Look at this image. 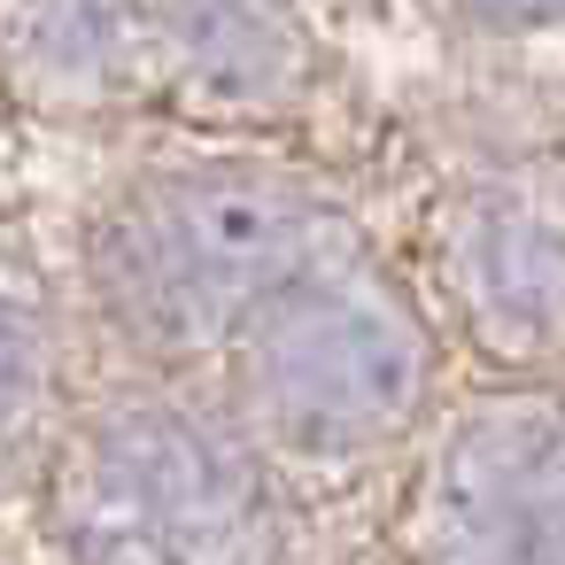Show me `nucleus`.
I'll return each instance as SVG.
<instances>
[{"label":"nucleus","instance_id":"f257e3e1","mask_svg":"<svg viewBox=\"0 0 565 565\" xmlns=\"http://www.w3.org/2000/svg\"><path fill=\"white\" fill-rule=\"evenodd\" d=\"M333 233V210L271 163H171L94 225V287L125 341H233Z\"/></svg>","mask_w":565,"mask_h":565},{"label":"nucleus","instance_id":"f03ea898","mask_svg":"<svg viewBox=\"0 0 565 565\" xmlns=\"http://www.w3.org/2000/svg\"><path fill=\"white\" fill-rule=\"evenodd\" d=\"M434 333L403 279L364 264V248L326 241L241 333H233V372L241 395L295 441L341 449L364 441L426 395Z\"/></svg>","mask_w":565,"mask_h":565},{"label":"nucleus","instance_id":"7ed1b4c3","mask_svg":"<svg viewBox=\"0 0 565 565\" xmlns=\"http://www.w3.org/2000/svg\"><path fill=\"white\" fill-rule=\"evenodd\" d=\"M434 271L465 333L495 356L565 349V194L480 186L434 225Z\"/></svg>","mask_w":565,"mask_h":565},{"label":"nucleus","instance_id":"20e7f679","mask_svg":"<svg viewBox=\"0 0 565 565\" xmlns=\"http://www.w3.org/2000/svg\"><path fill=\"white\" fill-rule=\"evenodd\" d=\"M148 55L210 117H279L310 86V32L287 0H148Z\"/></svg>","mask_w":565,"mask_h":565},{"label":"nucleus","instance_id":"39448f33","mask_svg":"<svg viewBox=\"0 0 565 565\" xmlns=\"http://www.w3.org/2000/svg\"><path fill=\"white\" fill-rule=\"evenodd\" d=\"M148 55V0H0V86L40 117L117 109Z\"/></svg>","mask_w":565,"mask_h":565},{"label":"nucleus","instance_id":"423d86ee","mask_svg":"<svg viewBox=\"0 0 565 565\" xmlns=\"http://www.w3.org/2000/svg\"><path fill=\"white\" fill-rule=\"evenodd\" d=\"M47 341H55L47 318L0 287V434L40 403V387H47Z\"/></svg>","mask_w":565,"mask_h":565},{"label":"nucleus","instance_id":"0eeeda50","mask_svg":"<svg viewBox=\"0 0 565 565\" xmlns=\"http://www.w3.org/2000/svg\"><path fill=\"white\" fill-rule=\"evenodd\" d=\"M441 9L465 24H488V32H534V24L565 17V0H441Z\"/></svg>","mask_w":565,"mask_h":565}]
</instances>
